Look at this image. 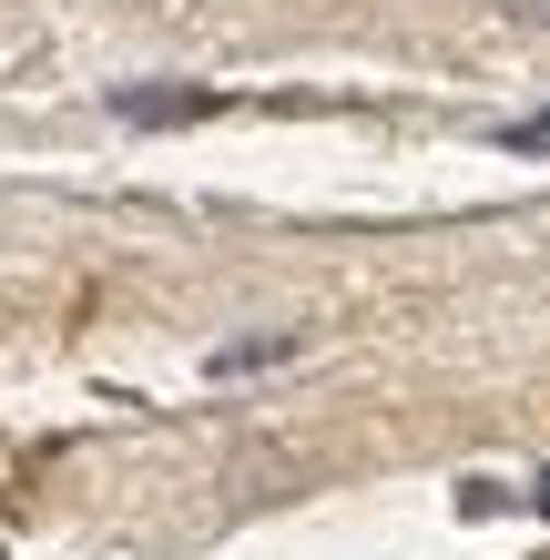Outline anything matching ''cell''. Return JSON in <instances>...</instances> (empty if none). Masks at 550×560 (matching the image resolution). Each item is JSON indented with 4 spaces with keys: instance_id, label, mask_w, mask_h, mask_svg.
Returning <instances> with one entry per match:
<instances>
[{
    "instance_id": "3957f363",
    "label": "cell",
    "mask_w": 550,
    "mask_h": 560,
    "mask_svg": "<svg viewBox=\"0 0 550 560\" xmlns=\"http://www.w3.org/2000/svg\"><path fill=\"white\" fill-rule=\"evenodd\" d=\"M500 153H550V113H520V122H500Z\"/></svg>"
},
{
    "instance_id": "6da1fadb",
    "label": "cell",
    "mask_w": 550,
    "mask_h": 560,
    "mask_svg": "<svg viewBox=\"0 0 550 560\" xmlns=\"http://www.w3.org/2000/svg\"><path fill=\"white\" fill-rule=\"evenodd\" d=\"M214 113L224 92H143V82L113 92V122H143V133H184V122H214Z\"/></svg>"
},
{
    "instance_id": "277c9868",
    "label": "cell",
    "mask_w": 550,
    "mask_h": 560,
    "mask_svg": "<svg viewBox=\"0 0 550 560\" xmlns=\"http://www.w3.org/2000/svg\"><path fill=\"white\" fill-rule=\"evenodd\" d=\"M500 11L520 21V31H550V0H500Z\"/></svg>"
},
{
    "instance_id": "5b68a950",
    "label": "cell",
    "mask_w": 550,
    "mask_h": 560,
    "mask_svg": "<svg viewBox=\"0 0 550 560\" xmlns=\"http://www.w3.org/2000/svg\"><path fill=\"white\" fill-rule=\"evenodd\" d=\"M530 510H540V520H550V479H540V489H530Z\"/></svg>"
},
{
    "instance_id": "7a4b0ae2",
    "label": "cell",
    "mask_w": 550,
    "mask_h": 560,
    "mask_svg": "<svg viewBox=\"0 0 550 560\" xmlns=\"http://www.w3.org/2000/svg\"><path fill=\"white\" fill-rule=\"evenodd\" d=\"M306 337L296 326H276V337H245V347H214V377H255V368H285Z\"/></svg>"
}]
</instances>
